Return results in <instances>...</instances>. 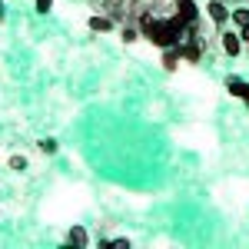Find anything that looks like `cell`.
I'll use <instances>...</instances> for the list:
<instances>
[{
    "mask_svg": "<svg viewBox=\"0 0 249 249\" xmlns=\"http://www.w3.org/2000/svg\"><path fill=\"white\" fill-rule=\"evenodd\" d=\"M179 53H183V63L196 67L203 60V53H206V43L199 37H186V40H179Z\"/></svg>",
    "mask_w": 249,
    "mask_h": 249,
    "instance_id": "obj_1",
    "label": "cell"
},
{
    "mask_svg": "<svg viewBox=\"0 0 249 249\" xmlns=\"http://www.w3.org/2000/svg\"><path fill=\"white\" fill-rule=\"evenodd\" d=\"M96 7L103 14H110L116 23H126L130 20V0H96Z\"/></svg>",
    "mask_w": 249,
    "mask_h": 249,
    "instance_id": "obj_2",
    "label": "cell"
},
{
    "mask_svg": "<svg viewBox=\"0 0 249 249\" xmlns=\"http://www.w3.org/2000/svg\"><path fill=\"white\" fill-rule=\"evenodd\" d=\"M230 17H232V10H230V3H226V0H210V3H206V20H210L213 27L230 23Z\"/></svg>",
    "mask_w": 249,
    "mask_h": 249,
    "instance_id": "obj_3",
    "label": "cell"
},
{
    "mask_svg": "<svg viewBox=\"0 0 249 249\" xmlns=\"http://www.w3.org/2000/svg\"><path fill=\"white\" fill-rule=\"evenodd\" d=\"M219 47H223L226 57H239V53L246 50V43H243V37H239V30H223V34H219Z\"/></svg>",
    "mask_w": 249,
    "mask_h": 249,
    "instance_id": "obj_4",
    "label": "cell"
},
{
    "mask_svg": "<svg viewBox=\"0 0 249 249\" xmlns=\"http://www.w3.org/2000/svg\"><path fill=\"white\" fill-rule=\"evenodd\" d=\"M87 27H90L93 34H110V30L116 27V20L110 17V14H93V17L87 20Z\"/></svg>",
    "mask_w": 249,
    "mask_h": 249,
    "instance_id": "obj_5",
    "label": "cell"
},
{
    "mask_svg": "<svg viewBox=\"0 0 249 249\" xmlns=\"http://www.w3.org/2000/svg\"><path fill=\"white\" fill-rule=\"evenodd\" d=\"M226 93H230V96H236V100H243V103H246V100H249V80L230 77V80H226Z\"/></svg>",
    "mask_w": 249,
    "mask_h": 249,
    "instance_id": "obj_6",
    "label": "cell"
},
{
    "mask_svg": "<svg viewBox=\"0 0 249 249\" xmlns=\"http://www.w3.org/2000/svg\"><path fill=\"white\" fill-rule=\"evenodd\" d=\"M160 63H163V70H166V73H173V70H176V67L183 63L179 43H176V47H166V50H163V60H160Z\"/></svg>",
    "mask_w": 249,
    "mask_h": 249,
    "instance_id": "obj_7",
    "label": "cell"
},
{
    "mask_svg": "<svg viewBox=\"0 0 249 249\" xmlns=\"http://www.w3.org/2000/svg\"><path fill=\"white\" fill-rule=\"evenodd\" d=\"M67 243H70V246H80V249H83L87 243H90V232L83 230V226H73V230L67 232Z\"/></svg>",
    "mask_w": 249,
    "mask_h": 249,
    "instance_id": "obj_8",
    "label": "cell"
},
{
    "mask_svg": "<svg viewBox=\"0 0 249 249\" xmlns=\"http://www.w3.org/2000/svg\"><path fill=\"white\" fill-rule=\"evenodd\" d=\"M7 166H10L14 173H23V170H30V160L20 156V153H14V156H7Z\"/></svg>",
    "mask_w": 249,
    "mask_h": 249,
    "instance_id": "obj_9",
    "label": "cell"
},
{
    "mask_svg": "<svg viewBox=\"0 0 249 249\" xmlns=\"http://www.w3.org/2000/svg\"><path fill=\"white\" fill-rule=\"evenodd\" d=\"M230 23H236V27H249V7H236L232 10Z\"/></svg>",
    "mask_w": 249,
    "mask_h": 249,
    "instance_id": "obj_10",
    "label": "cell"
},
{
    "mask_svg": "<svg viewBox=\"0 0 249 249\" xmlns=\"http://www.w3.org/2000/svg\"><path fill=\"white\" fill-rule=\"evenodd\" d=\"M60 150V143L53 140V136H47V140H40V153H47V156H53Z\"/></svg>",
    "mask_w": 249,
    "mask_h": 249,
    "instance_id": "obj_11",
    "label": "cell"
},
{
    "mask_svg": "<svg viewBox=\"0 0 249 249\" xmlns=\"http://www.w3.org/2000/svg\"><path fill=\"white\" fill-rule=\"evenodd\" d=\"M34 10H37L40 17H47V14L53 10V0H34Z\"/></svg>",
    "mask_w": 249,
    "mask_h": 249,
    "instance_id": "obj_12",
    "label": "cell"
},
{
    "mask_svg": "<svg viewBox=\"0 0 249 249\" xmlns=\"http://www.w3.org/2000/svg\"><path fill=\"white\" fill-rule=\"evenodd\" d=\"M239 37H243V43L249 47V27H239Z\"/></svg>",
    "mask_w": 249,
    "mask_h": 249,
    "instance_id": "obj_13",
    "label": "cell"
},
{
    "mask_svg": "<svg viewBox=\"0 0 249 249\" xmlns=\"http://www.w3.org/2000/svg\"><path fill=\"white\" fill-rule=\"evenodd\" d=\"M226 3H243V0H226Z\"/></svg>",
    "mask_w": 249,
    "mask_h": 249,
    "instance_id": "obj_14",
    "label": "cell"
},
{
    "mask_svg": "<svg viewBox=\"0 0 249 249\" xmlns=\"http://www.w3.org/2000/svg\"><path fill=\"white\" fill-rule=\"evenodd\" d=\"M0 17H3V3H0Z\"/></svg>",
    "mask_w": 249,
    "mask_h": 249,
    "instance_id": "obj_15",
    "label": "cell"
}]
</instances>
